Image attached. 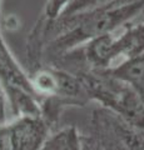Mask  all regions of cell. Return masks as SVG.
Listing matches in <instances>:
<instances>
[{
    "label": "cell",
    "instance_id": "8",
    "mask_svg": "<svg viewBox=\"0 0 144 150\" xmlns=\"http://www.w3.org/2000/svg\"><path fill=\"white\" fill-rule=\"evenodd\" d=\"M41 150H83L82 135L75 126H65L50 134Z\"/></svg>",
    "mask_w": 144,
    "mask_h": 150
},
{
    "label": "cell",
    "instance_id": "7",
    "mask_svg": "<svg viewBox=\"0 0 144 150\" xmlns=\"http://www.w3.org/2000/svg\"><path fill=\"white\" fill-rule=\"evenodd\" d=\"M127 83L144 104V54L113 70H101Z\"/></svg>",
    "mask_w": 144,
    "mask_h": 150
},
{
    "label": "cell",
    "instance_id": "3",
    "mask_svg": "<svg viewBox=\"0 0 144 150\" xmlns=\"http://www.w3.org/2000/svg\"><path fill=\"white\" fill-rule=\"evenodd\" d=\"M75 75L84 86L89 101H98L101 108L144 131V104L127 83L101 70H84Z\"/></svg>",
    "mask_w": 144,
    "mask_h": 150
},
{
    "label": "cell",
    "instance_id": "2",
    "mask_svg": "<svg viewBox=\"0 0 144 150\" xmlns=\"http://www.w3.org/2000/svg\"><path fill=\"white\" fill-rule=\"evenodd\" d=\"M74 50L79 51V55L67 53L60 56V60L80 63L79 71L117 69L144 54V20L137 23L132 20Z\"/></svg>",
    "mask_w": 144,
    "mask_h": 150
},
{
    "label": "cell",
    "instance_id": "9",
    "mask_svg": "<svg viewBox=\"0 0 144 150\" xmlns=\"http://www.w3.org/2000/svg\"><path fill=\"white\" fill-rule=\"evenodd\" d=\"M10 106H9V100L5 93V89L0 83V129L6 126L11 121L10 116Z\"/></svg>",
    "mask_w": 144,
    "mask_h": 150
},
{
    "label": "cell",
    "instance_id": "6",
    "mask_svg": "<svg viewBox=\"0 0 144 150\" xmlns=\"http://www.w3.org/2000/svg\"><path fill=\"white\" fill-rule=\"evenodd\" d=\"M0 83L6 88H20L35 94L30 78L23 71L0 39ZM36 95V94H35Z\"/></svg>",
    "mask_w": 144,
    "mask_h": 150
},
{
    "label": "cell",
    "instance_id": "10",
    "mask_svg": "<svg viewBox=\"0 0 144 150\" xmlns=\"http://www.w3.org/2000/svg\"><path fill=\"white\" fill-rule=\"evenodd\" d=\"M0 150H11L10 135H9L8 125L0 129Z\"/></svg>",
    "mask_w": 144,
    "mask_h": 150
},
{
    "label": "cell",
    "instance_id": "1",
    "mask_svg": "<svg viewBox=\"0 0 144 150\" xmlns=\"http://www.w3.org/2000/svg\"><path fill=\"white\" fill-rule=\"evenodd\" d=\"M144 13V0H110L90 10L50 21L41 16L49 51L60 58L99 36L114 31Z\"/></svg>",
    "mask_w": 144,
    "mask_h": 150
},
{
    "label": "cell",
    "instance_id": "5",
    "mask_svg": "<svg viewBox=\"0 0 144 150\" xmlns=\"http://www.w3.org/2000/svg\"><path fill=\"white\" fill-rule=\"evenodd\" d=\"M11 150H41L50 135V126L38 118H19L8 124Z\"/></svg>",
    "mask_w": 144,
    "mask_h": 150
},
{
    "label": "cell",
    "instance_id": "4",
    "mask_svg": "<svg viewBox=\"0 0 144 150\" xmlns=\"http://www.w3.org/2000/svg\"><path fill=\"white\" fill-rule=\"evenodd\" d=\"M90 135L100 150H144V131L101 106L92 114Z\"/></svg>",
    "mask_w": 144,
    "mask_h": 150
}]
</instances>
